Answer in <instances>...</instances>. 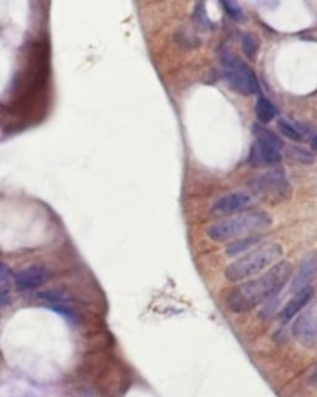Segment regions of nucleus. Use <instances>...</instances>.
<instances>
[{
  "label": "nucleus",
  "mask_w": 317,
  "mask_h": 397,
  "mask_svg": "<svg viewBox=\"0 0 317 397\" xmlns=\"http://www.w3.org/2000/svg\"><path fill=\"white\" fill-rule=\"evenodd\" d=\"M294 267L289 262H281L271 267L266 274L256 280L248 281L238 286L229 294L228 306L237 314L248 312L276 296L290 280Z\"/></svg>",
  "instance_id": "f257e3e1"
},
{
  "label": "nucleus",
  "mask_w": 317,
  "mask_h": 397,
  "mask_svg": "<svg viewBox=\"0 0 317 397\" xmlns=\"http://www.w3.org/2000/svg\"><path fill=\"white\" fill-rule=\"evenodd\" d=\"M273 223L271 215L261 210L246 212L211 225L207 234L215 242H227L254 232L268 230Z\"/></svg>",
  "instance_id": "f03ea898"
},
{
  "label": "nucleus",
  "mask_w": 317,
  "mask_h": 397,
  "mask_svg": "<svg viewBox=\"0 0 317 397\" xmlns=\"http://www.w3.org/2000/svg\"><path fill=\"white\" fill-rule=\"evenodd\" d=\"M281 257L283 248L280 244H264L226 267L224 276L233 282L246 280L263 272L266 267H271V264L278 262Z\"/></svg>",
  "instance_id": "7ed1b4c3"
},
{
  "label": "nucleus",
  "mask_w": 317,
  "mask_h": 397,
  "mask_svg": "<svg viewBox=\"0 0 317 397\" xmlns=\"http://www.w3.org/2000/svg\"><path fill=\"white\" fill-rule=\"evenodd\" d=\"M221 62L223 66L224 78L231 88L243 96H253L259 93V82L252 68L241 61L236 55L228 50L221 52Z\"/></svg>",
  "instance_id": "20e7f679"
},
{
  "label": "nucleus",
  "mask_w": 317,
  "mask_h": 397,
  "mask_svg": "<svg viewBox=\"0 0 317 397\" xmlns=\"http://www.w3.org/2000/svg\"><path fill=\"white\" fill-rule=\"evenodd\" d=\"M252 190L259 198L266 202L279 203L289 200L291 195L288 178L283 170H271L253 180Z\"/></svg>",
  "instance_id": "39448f33"
},
{
  "label": "nucleus",
  "mask_w": 317,
  "mask_h": 397,
  "mask_svg": "<svg viewBox=\"0 0 317 397\" xmlns=\"http://www.w3.org/2000/svg\"><path fill=\"white\" fill-rule=\"evenodd\" d=\"M51 279V272L44 265H30L14 274V286L19 291L38 289Z\"/></svg>",
  "instance_id": "423d86ee"
},
{
  "label": "nucleus",
  "mask_w": 317,
  "mask_h": 397,
  "mask_svg": "<svg viewBox=\"0 0 317 397\" xmlns=\"http://www.w3.org/2000/svg\"><path fill=\"white\" fill-rule=\"evenodd\" d=\"M293 333L303 346H313L316 341L317 317L313 309H308L295 321Z\"/></svg>",
  "instance_id": "0eeeda50"
},
{
  "label": "nucleus",
  "mask_w": 317,
  "mask_h": 397,
  "mask_svg": "<svg viewBox=\"0 0 317 397\" xmlns=\"http://www.w3.org/2000/svg\"><path fill=\"white\" fill-rule=\"evenodd\" d=\"M281 161V150L263 141L256 140L253 144L249 163L253 166H271Z\"/></svg>",
  "instance_id": "6e6552de"
},
{
  "label": "nucleus",
  "mask_w": 317,
  "mask_h": 397,
  "mask_svg": "<svg viewBox=\"0 0 317 397\" xmlns=\"http://www.w3.org/2000/svg\"><path fill=\"white\" fill-rule=\"evenodd\" d=\"M249 203H251V196L248 193L233 192L227 196L221 197L218 201L216 202L212 210L213 213H218V215H232L246 208Z\"/></svg>",
  "instance_id": "1a4fd4ad"
},
{
  "label": "nucleus",
  "mask_w": 317,
  "mask_h": 397,
  "mask_svg": "<svg viewBox=\"0 0 317 397\" xmlns=\"http://www.w3.org/2000/svg\"><path fill=\"white\" fill-rule=\"evenodd\" d=\"M317 272V252H311L308 254V257L303 259L301 267H298V275L293 281L291 285V291L293 292H298L303 287H308V282L311 281L315 274Z\"/></svg>",
  "instance_id": "9d476101"
},
{
  "label": "nucleus",
  "mask_w": 317,
  "mask_h": 397,
  "mask_svg": "<svg viewBox=\"0 0 317 397\" xmlns=\"http://www.w3.org/2000/svg\"><path fill=\"white\" fill-rule=\"evenodd\" d=\"M313 296V287H303L298 292H295L294 296L290 299L289 302L285 304L281 316L285 321H289L291 318L295 317L306 304L311 301Z\"/></svg>",
  "instance_id": "9b49d317"
},
{
  "label": "nucleus",
  "mask_w": 317,
  "mask_h": 397,
  "mask_svg": "<svg viewBox=\"0 0 317 397\" xmlns=\"http://www.w3.org/2000/svg\"><path fill=\"white\" fill-rule=\"evenodd\" d=\"M256 115L259 122L266 124L278 115V108L269 99L261 97L256 103Z\"/></svg>",
  "instance_id": "f8f14e48"
},
{
  "label": "nucleus",
  "mask_w": 317,
  "mask_h": 397,
  "mask_svg": "<svg viewBox=\"0 0 317 397\" xmlns=\"http://www.w3.org/2000/svg\"><path fill=\"white\" fill-rule=\"evenodd\" d=\"M14 285V274L6 264L0 262V306L8 299L11 286Z\"/></svg>",
  "instance_id": "ddd939ff"
},
{
  "label": "nucleus",
  "mask_w": 317,
  "mask_h": 397,
  "mask_svg": "<svg viewBox=\"0 0 317 397\" xmlns=\"http://www.w3.org/2000/svg\"><path fill=\"white\" fill-rule=\"evenodd\" d=\"M253 133L256 135V139L259 141H263V143H266L269 145L276 146L278 149H283L284 146V143L280 139L279 136L274 134L273 131L266 129L264 126L261 125H254L253 128Z\"/></svg>",
  "instance_id": "4468645a"
},
{
  "label": "nucleus",
  "mask_w": 317,
  "mask_h": 397,
  "mask_svg": "<svg viewBox=\"0 0 317 397\" xmlns=\"http://www.w3.org/2000/svg\"><path fill=\"white\" fill-rule=\"evenodd\" d=\"M258 242H259V238H256V237H249L248 239H242V240H238L236 243L231 244L226 252H227L228 257H234V255L242 254V252H246L248 249L252 248L253 245H256Z\"/></svg>",
  "instance_id": "2eb2a0df"
},
{
  "label": "nucleus",
  "mask_w": 317,
  "mask_h": 397,
  "mask_svg": "<svg viewBox=\"0 0 317 397\" xmlns=\"http://www.w3.org/2000/svg\"><path fill=\"white\" fill-rule=\"evenodd\" d=\"M242 46L243 50L246 52V55L253 58V57L257 55L259 46H261L259 38L256 35H253V33H244L242 38Z\"/></svg>",
  "instance_id": "dca6fc26"
},
{
  "label": "nucleus",
  "mask_w": 317,
  "mask_h": 397,
  "mask_svg": "<svg viewBox=\"0 0 317 397\" xmlns=\"http://www.w3.org/2000/svg\"><path fill=\"white\" fill-rule=\"evenodd\" d=\"M278 128H279V130L284 134L286 138H289L291 140L298 141L301 139V131L300 129H298L294 124H291V123L286 122V120H279L278 122Z\"/></svg>",
  "instance_id": "f3484780"
},
{
  "label": "nucleus",
  "mask_w": 317,
  "mask_h": 397,
  "mask_svg": "<svg viewBox=\"0 0 317 397\" xmlns=\"http://www.w3.org/2000/svg\"><path fill=\"white\" fill-rule=\"evenodd\" d=\"M193 18H195V21H196L198 28L203 29V30H208V29H211V26H212L210 19L207 18V14H206L205 4H203L202 1H200V3L196 5Z\"/></svg>",
  "instance_id": "a211bd4d"
},
{
  "label": "nucleus",
  "mask_w": 317,
  "mask_h": 397,
  "mask_svg": "<svg viewBox=\"0 0 317 397\" xmlns=\"http://www.w3.org/2000/svg\"><path fill=\"white\" fill-rule=\"evenodd\" d=\"M222 5H223L226 13L236 21H241L244 18L242 8L236 1H222Z\"/></svg>",
  "instance_id": "6ab92c4d"
},
{
  "label": "nucleus",
  "mask_w": 317,
  "mask_h": 397,
  "mask_svg": "<svg viewBox=\"0 0 317 397\" xmlns=\"http://www.w3.org/2000/svg\"><path fill=\"white\" fill-rule=\"evenodd\" d=\"M293 155H294V159L298 160L300 163H303V164H310V163H313V155L308 153L306 150L303 149H294L293 151Z\"/></svg>",
  "instance_id": "aec40b11"
},
{
  "label": "nucleus",
  "mask_w": 317,
  "mask_h": 397,
  "mask_svg": "<svg viewBox=\"0 0 317 397\" xmlns=\"http://www.w3.org/2000/svg\"><path fill=\"white\" fill-rule=\"evenodd\" d=\"M313 148L317 153V138H313Z\"/></svg>",
  "instance_id": "412c9836"
}]
</instances>
